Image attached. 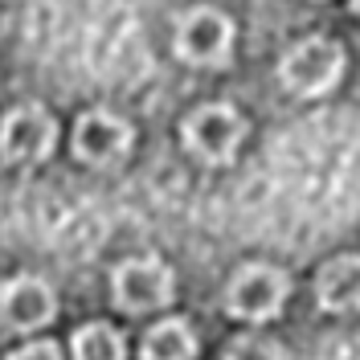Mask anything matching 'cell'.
Wrapping results in <instances>:
<instances>
[{"instance_id":"cell-4","label":"cell","mask_w":360,"mask_h":360,"mask_svg":"<svg viewBox=\"0 0 360 360\" xmlns=\"http://www.w3.org/2000/svg\"><path fill=\"white\" fill-rule=\"evenodd\" d=\"M58 143V123L41 103H17L0 119V156L4 164H41Z\"/></svg>"},{"instance_id":"cell-9","label":"cell","mask_w":360,"mask_h":360,"mask_svg":"<svg viewBox=\"0 0 360 360\" xmlns=\"http://www.w3.org/2000/svg\"><path fill=\"white\" fill-rule=\"evenodd\" d=\"M315 299H319L323 311L332 315L360 311V258L356 254H340L315 274Z\"/></svg>"},{"instance_id":"cell-10","label":"cell","mask_w":360,"mask_h":360,"mask_svg":"<svg viewBox=\"0 0 360 360\" xmlns=\"http://www.w3.org/2000/svg\"><path fill=\"white\" fill-rule=\"evenodd\" d=\"M139 356L143 360H193L197 356V336L180 319H164L156 328H148Z\"/></svg>"},{"instance_id":"cell-14","label":"cell","mask_w":360,"mask_h":360,"mask_svg":"<svg viewBox=\"0 0 360 360\" xmlns=\"http://www.w3.org/2000/svg\"><path fill=\"white\" fill-rule=\"evenodd\" d=\"M352 13H356V17H360V0H352Z\"/></svg>"},{"instance_id":"cell-8","label":"cell","mask_w":360,"mask_h":360,"mask_svg":"<svg viewBox=\"0 0 360 360\" xmlns=\"http://www.w3.org/2000/svg\"><path fill=\"white\" fill-rule=\"evenodd\" d=\"M58 315V295L49 291L45 278H33V274H21V278H8L0 287V323L8 332H37L49 319Z\"/></svg>"},{"instance_id":"cell-6","label":"cell","mask_w":360,"mask_h":360,"mask_svg":"<svg viewBox=\"0 0 360 360\" xmlns=\"http://www.w3.org/2000/svg\"><path fill=\"white\" fill-rule=\"evenodd\" d=\"M233 49V21L221 8H193L176 25V53L188 66H221Z\"/></svg>"},{"instance_id":"cell-3","label":"cell","mask_w":360,"mask_h":360,"mask_svg":"<svg viewBox=\"0 0 360 360\" xmlns=\"http://www.w3.org/2000/svg\"><path fill=\"white\" fill-rule=\"evenodd\" d=\"M287 295H291V278L283 270L266 266V262H250V266H242L229 278V287H225V311L233 315V319L262 323V319H274V315L283 311Z\"/></svg>"},{"instance_id":"cell-12","label":"cell","mask_w":360,"mask_h":360,"mask_svg":"<svg viewBox=\"0 0 360 360\" xmlns=\"http://www.w3.org/2000/svg\"><path fill=\"white\" fill-rule=\"evenodd\" d=\"M225 360H287V348L274 336H233Z\"/></svg>"},{"instance_id":"cell-1","label":"cell","mask_w":360,"mask_h":360,"mask_svg":"<svg viewBox=\"0 0 360 360\" xmlns=\"http://www.w3.org/2000/svg\"><path fill=\"white\" fill-rule=\"evenodd\" d=\"M340 74H344V49L332 37H303L278 62V82L299 98L328 94L340 82Z\"/></svg>"},{"instance_id":"cell-5","label":"cell","mask_w":360,"mask_h":360,"mask_svg":"<svg viewBox=\"0 0 360 360\" xmlns=\"http://www.w3.org/2000/svg\"><path fill=\"white\" fill-rule=\"evenodd\" d=\"M111 291H115V307L131 315L156 311V307H168L172 295H176V283H172V270L164 266L160 258H127L119 262L111 274Z\"/></svg>"},{"instance_id":"cell-11","label":"cell","mask_w":360,"mask_h":360,"mask_svg":"<svg viewBox=\"0 0 360 360\" xmlns=\"http://www.w3.org/2000/svg\"><path fill=\"white\" fill-rule=\"evenodd\" d=\"M70 348H74V360H127V344H123V336L115 332L111 323L78 328L74 340H70Z\"/></svg>"},{"instance_id":"cell-2","label":"cell","mask_w":360,"mask_h":360,"mask_svg":"<svg viewBox=\"0 0 360 360\" xmlns=\"http://www.w3.org/2000/svg\"><path fill=\"white\" fill-rule=\"evenodd\" d=\"M180 139L201 164H229L246 139V119L229 103H205L184 119Z\"/></svg>"},{"instance_id":"cell-7","label":"cell","mask_w":360,"mask_h":360,"mask_svg":"<svg viewBox=\"0 0 360 360\" xmlns=\"http://www.w3.org/2000/svg\"><path fill=\"white\" fill-rule=\"evenodd\" d=\"M74 152L90 168H115L131 152V123L115 111H86L74 127Z\"/></svg>"},{"instance_id":"cell-13","label":"cell","mask_w":360,"mask_h":360,"mask_svg":"<svg viewBox=\"0 0 360 360\" xmlns=\"http://www.w3.org/2000/svg\"><path fill=\"white\" fill-rule=\"evenodd\" d=\"M8 360H62V352H58V344L37 340V344H25V348H17Z\"/></svg>"}]
</instances>
